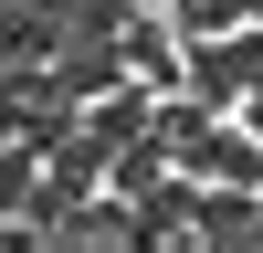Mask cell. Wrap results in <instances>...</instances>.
<instances>
[{"mask_svg":"<svg viewBox=\"0 0 263 253\" xmlns=\"http://www.w3.org/2000/svg\"><path fill=\"white\" fill-rule=\"evenodd\" d=\"M200 253H263V190H253V179H211V201H200Z\"/></svg>","mask_w":263,"mask_h":253,"instance_id":"cell-1","label":"cell"}]
</instances>
